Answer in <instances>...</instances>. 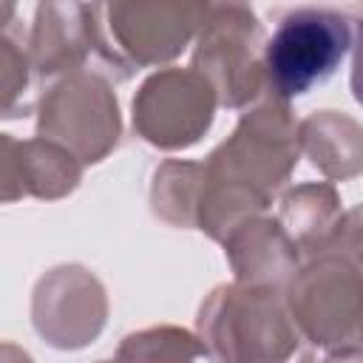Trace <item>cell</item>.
I'll use <instances>...</instances> for the list:
<instances>
[{"label": "cell", "mask_w": 363, "mask_h": 363, "mask_svg": "<svg viewBox=\"0 0 363 363\" xmlns=\"http://www.w3.org/2000/svg\"><path fill=\"white\" fill-rule=\"evenodd\" d=\"M323 363H363V352L360 349H335L323 357Z\"/></svg>", "instance_id": "44dd1931"}, {"label": "cell", "mask_w": 363, "mask_h": 363, "mask_svg": "<svg viewBox=\"0 0 363 363\" xmlns=\"http://www.w3.org/2000/svg\"><path fill=\"white\" fill-rule=\"evenodd\" d=\"M37 136L62 145L82 164L102 162L122 136L119 102L111 79L94 71L60 77L34 102Z\"/></svg>", "instance_id": "52a82bcc"}, {"label": "cell", "mask_w": 363, "mask_h": 363, "mask_svg": "<svg viewBox=\"0 0 363 363\" xmlns=\"http://www.w3.org/2000/svg\"><path fill=\"white\" fill-rule=\"evenodd\" d=\"M264 48V23L247 3H210L190 68L210 82L218 105L247 108L267 96Z\"/></svg>", "instance_id": "5b68a950"}, {"label": "cell", "mask_w": 363, "mask_h": 363, "mask_svg": "<svg viewBox=\"0 0 363 363\" xmlns=\"http://www.w3.org/2000/svg\"><path fill=\"white\" fill-rule=\"evenodd\" d=\"M352 74H349V85H352V96L363 105V17L352 14Z\"/></svg>", "instance_id": "d6986e66"}, {"label": "cell", "mask_w": 363, "mask_h": 363, "mask_svg": "<svg viewBox=\"0 0 363 363\" xmlns=\"http://www.w3.org/2000/svg\"><path fill=\"white\" fill-rule=\"evenodd\" d=\"M218 96L193 68H162L150 74L133 102L130 119L139 139L159 150L193 147L213 125Z\"/></svg>", "instance_id": "ba28073f"}, {"label": "cell", "mask_w": 363, "mask_h": 363, "mask_svg": "<svg viewBox=\"0 0 363 363\" xmlns=\"http://www.w3.org/2000/svg\"><path fill=\"white\" fill-rule=\"evenodd\" d=\"M82 167L85 164L57 142L0 133V199L6 204L26 196L43 201L62 199L79 187Z\"/></svg>", "instance_id": "8fae6325"}, {"label": "cell", "mask_w": 363, "mask_h": 363, "mask_svg": "<svg viewBox=\"0 0 363 363\" xmlns=\"http://www.w3.org/2000/svg\"><path fill=\"white\" fill-rule=\"evenodd\" d=\"M196 335L213 363H315L278 289L218 284L199 306Z\"/></svg>", "instance_id": "7a4b0ae2"}, {"label": "cell", "mask_w": 363, "mask_h": 363, "mask_svg": "<svg viewBox=\"0 0 363 363\" xmlns=\"http://www.w3.org/2000/svg\"><path fill=\"white\" fill-rule=\"evenodd\" d=\"M108 320V292L102 281L79 267L60 264L48 269L31 292L34 332L54 349H82L99 337Z\"/></svg>", "instance_id": "9c48e42d"}, {"label": "cell", "mask_w": 363, "mask_h": 363, "mask_svg": "<svg viewBox=\"0 0 363 363\" xmlns=\"http://www.w3.org/2000/svg\"><path fill=\"white\" fill-rule=\"evenodd\" d=\"M301 153L329 182L363 173V125L340 111H315L298 122Z\"/></svg>", "instance_id": "4fadbf2b"}, {"label": "cell", "mask_w": 363, "mask_h": 363, "mask_svg": "<svg viewBox=\"0 0 363 363\" xmlns=\"http://www.w3.org/2000/svg\"><path fill=\"white\" fill-rule=\"evenodd\" d=\"M204 182V162L167 159L153 170L150 210L170 227L196 230V210Z\"/></svg>", "instance_id": "9a60e30c"}, {"label": "cell", "mask_w": 363, "mask_h": 363, "mask_svg": "<svg viewBox=\"0 0 363 363\" xmlns=\"http://www.w3.org/2000/svg\"><path fill=\"white\" fill-rule=\"evenodd\" d=\"M323 252L343 255V258L354 261L357 267H363V204H357L340 216L337 227L332 230V235L315 255H323Z\"/></svg>", "instance_id": "ac0fdd59"}, {"label": "cell", "mask_w": 363, "mask_h": 363, "mask_svg": "<svg viewBox=\"0 0 363 363\" xmlns=\"http://www.w3.org/2000/svg\"><path fill=\"white\" fill-rule=\"evenodd\" d=\"M298 159V122L289 102L258 99L241 113L233 133L204 159L196 230L224 244L235 227L272 204Z\"/></svg>", "instance_id": "6da1fadb"}, {"label": "cell", "mask_w": 363, "mask_h": 363, "mask_svg": "<svg viewBox=\"0 0 363 363\" xmlns=\"http://www.w3.org/2000/svg\"><path fill=\"white\" fill-rule=\"evenodd\" d=\"M224 255L238 284L286 292L303 255L272 216H255L224 238Z\"/></svg>", "instance_id": "7c38bea8"}, {"label": "cell", "mask_w": 363, "mask_h": 363, "mask_svg": "<svg viewBox=\"0 0 363 363\" xmlns=\"http://www.w3.org/2000/svg\"><path fill=\"white\" fill-rule=\"evenodd\" d=\"M201 354L207 357L199 335L170 323L130 332L116 349L122 363H196Z\"/></svg>", "instance_id": "2e32d148"}, {"label": "cell", "mask_w": 363, "mask_h": 363, "mask_svg": "<svg viewBox=\"0 0 363 363\" xmlns=\"http://www.w3.org/2000/svg\"><path fill=\"white\" fill-rule=\"evenodd\" d=\"M28 60L37 82L94 71L111 82H125L136 68L113 48L102 3H40L28 31Z\"/></svg>", "instance_id": "277c9868"}, {"label": "cell", "mask_w": 363, "mask_h": 363, "mask_svg": "<svg viewBox=\"0 0 363 363\" xmlns=\"http://www.w3.org/2000/svg\"><path fill=\"white\" fill-rule=\"evenodd\" d=\"M102 11L113 48L139 71L176 60L199 37L210 3H102Z\"/></svg>", "instance_id": "30bf717a"}, {"label": "cell", "mask_w": 363, "mask_h": 363, "mask_svg": "<svg viewBox=\"0 0 363 363\" xmlns=\"http://www.w3.org/2000/svg\"><path fill=\"white\" fill-rule=\"evenodd\" d=\"M96 363H122L119 357H111V360H96Z\"/></svg>", "instance_id": "7402d4cb"}, {"label": "cell", "mask_w": 363, "mask_h": 363, "mask_svg": "<svg viewBox=\"0 0 363 363\" xmlns=\"http://www.w3.org/2000/svg\"><path fill=\"white\" fill-rule=\"evenodd\" d=\"M284 298L312 346H363V267L354 261L335 252L303 258Z\"/></svg>", "instance_id": "8992f818"}, {"label": "cell", "mask_w": 363, "mask_h": 363, "mask_svg": "<svg viewBox=\"0 0 363 363\" xmlns=\"http://www.w3.org/2000/svg\"><path fill=\"white\" fill-rule=\"evenodd\" d=\"M340 196L329 182H303L278 201V221L303 258H312L340 221Z\"/></svg>", "instance_id": "5bb4252c"}, {"label": "cell", "mask_w": 363, "mask_h": 363, "mask_svg": "<svg viewBox=\"0 0 363 363\" xmlns=\"http://www.w3.org/2000/svg\"><path fill=\"white\" fill-rule=\"evenodd\" d=\"M352 14L298 6L278 17L264 48L267 96L289 102L326 82L352 51Z\"/></svg>", "instance_id": "3957f363"}, {"label": "cell", "mask_w": 363, "mask_h": 363, "mask_svg": "<svg viewBox=\"0 0 363 363\" xmlns=\"http://www.w3.org/2000/svg\"><path fill=\"white\" fill-rule=\"evenodd\" d=\"M31 60H28V48H20L9 31H3L0 37V88H3V116L14 119V116H26L31 111V105L26 102V94L31 88Z\"/></svg>", "instance_id": "e0dca14e"}, {"label": "cell", "mask_w": 363, "mask_h": 363, "mask_svg": "<svg viewBox=\"0 0 363 363\" xmlns=\"http://www.w3.org/2000/svg\"><path fill=\"white\" fill-rule=\"evenodd\" d=\"M0 363H34V360H31L28 352H23V349L14 346L11 340H6L3 349H0Z\"/></svg>", "instance_id": "ffe728a7"}]
</instances>
